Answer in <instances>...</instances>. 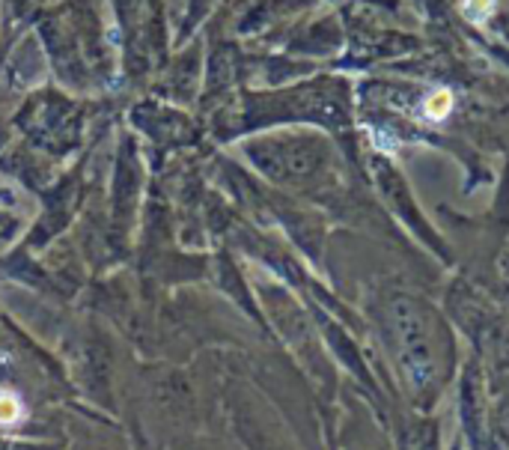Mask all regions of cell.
Returning <instances> with one entry per match:
<instances>
[{
	"label": "cell",
	"instance_id": "cell-1",
	"mask_svg": "<svg viewBox=\"0 0 509 450\" xmlns=\"http://www.w3.org/2000/svg\"><path fill=\"white\" fill-rule=\"evenodd\" d=\"M447 108H450V96H447V93H435V98L429 102V108H426V111H429L432 116H441Z\"/></svg>",
	"mask_w": 509,
	"mask_h": 450
}]
</instances>
